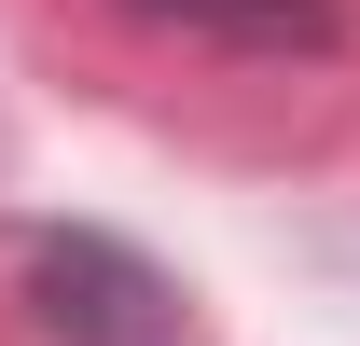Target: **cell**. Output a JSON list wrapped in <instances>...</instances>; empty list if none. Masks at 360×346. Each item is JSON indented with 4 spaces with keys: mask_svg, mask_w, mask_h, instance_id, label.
<instances>
[{
    "mask_svg": "<svg viewBox=\"0 0 360 346\" xmlns=\"http://www.w3.org/2000/svg\"><path fill=\"white\" fill-rule=\"evenodd\" d=\"M28 319H42V346H194V291L97 222L28 236Z\"/></svg>",
    "mask_w": 360,
    "mask_h": 346,
    "instance_id": "6da1fadb",
    "label": "cell"
},
{
    "mask_svg": "<svg viewBox=\"0 0 360 346\" xmlns=\"http://www.w3.org/2000/svg\"><path fill=\"white\" fill-rule=\"evenodd\" d=\"M125 14L180 28V42H222V56H333L347 42L333 0H125Z\"/></svg>",
    "mask_w": 360,
    "mask_h": 346,
    "instance_id": "7a4b0ae2",
    "label": "cell"
}]
</instances>
